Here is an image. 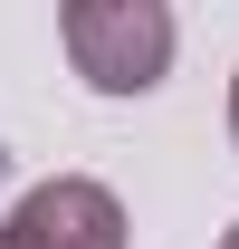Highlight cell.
I'll use <instances>...</instances> for the list:
<instances>
[{
    "instance_id": "3957f363",
    "label": "cell",
    "mask_w": 239,
    "mask_h": 249,
    "mask_svg": "<svg viewBox=\"0 0 239 249\" xmlns=\"http://www.w3.org/2000/svg\"><path fill=\"white\" fill-rule=\"evenodd\" d=\"M230 144H239V77H230Z\"/></svg>"
},
{
    "instance_id": "7a4b0ae2",
    "label": "cell",
    "mask_w": 239,
    "mask_h": 249,
    "mask_svg": "<svg viewBox=\"0 0 239 249\" xmlns=\"http://www.w3.org/2000/svg\"><path fill=\"white\" fill-rule=\"evenodd\" d=\"M124 201L86 173H58V182H29L0 220V249H124Z\"/></svg>"
},
{
    "instance_id": "277c9868",
    "label": "cell",
    "mask_w": 239,
    "mask_h": 249,
    "mask_svg": "<svg viewBox=\"0 0 239 249\" xmlns=\"http://www.w3.org/2000/svg\"><path fill=\"white\" fill-rule=\"evenodd\" d=\"M220 249H239V220H230V230H220Z\"/></svg>"
},
{
    "instance_id": "6da1fadb",
    "label": "cell",
    "mask_w": 239,
    "mask_h": 249,
    "mask_svg": "<svg viewBox=\"0 0 239 249\" xmlns=\"http://www.w3.org/2000/svg\"><path fill=\"white\" fill-rule=\"evenodd\" d=\"M58 38L96 96H144L172 67V10H153V0H67Z\"/></svg>"
}]
</instances>
